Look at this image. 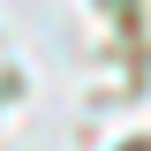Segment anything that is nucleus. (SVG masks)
<instances>
[{
  "label": "nucleus",
  "mask_w": 151,
  "mask_h": 151,
  "mask_svg": "<svg viewBox=\"0 0 151 151\" xmlns=\"http://www.w3.org/2000/svg\"><path fill=\"white\" fill-rule=\"evenodd\" d=\"M136 151H151V144H136Z\"/></svg>",
  "instance_id": "obj_1"
}]
</instances>
